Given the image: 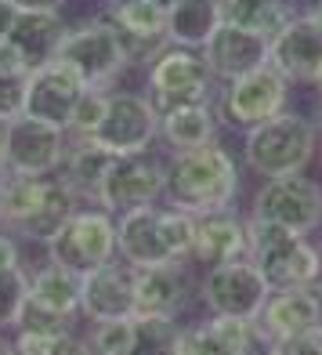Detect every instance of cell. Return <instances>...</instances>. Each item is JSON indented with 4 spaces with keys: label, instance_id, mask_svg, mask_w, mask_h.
<instances>
[{
    "label": "cell",
    "instance_id": "6da1fadb",
    "mask_svg": "<svg viewBox=\"0 0 322 355\" xmlns=\"http://www.w3.org/2000/svg\"><path fill=\"white\" fill-rule=\"evenodd\" d=\"M243 167L221 141H206L196 149H178L167 159V192L163 203H174L188 214H206L221 207H235Z\"/></svg>",
    "mask_w": 322,
    "mask_h": 355
},
{
    "label": "cell",
    "instance_id": "7a4b0ae2",
    "mask_svg": "<svg viewBox=\"0 0 322 355\" xmlns=\"http://www.w3.org/2000/svg\"><path fill=\"white\" fill-rule=\"evenodd\" d=\"M84 203L62 174H0V229L47 243Z\"/></svg>",
    "mask_w": 322,
    "mask_h": 355
},
{
    "label": "cell",
    "instance_id": "3957f363",
    "mask_svg": "<svg viewBox=\"0 0 322 355\" xmlns=\"http://www.w3.org/2000/svg\"><path fill=\"white\" fill-rule=\"evenodd\" d=\"M192 236H196V214L163 200L116 214V257L131 268L192 261Z\"/></svg>",
    "mask_w": 322,
    "mask_h": 355
},
{
    "label": "cell",
    "instance_id": "277c9868",
    "mask_svg": "<svg viewBox=\"0 0 322 355\" xmlns=\"http://www.w3.org/2000/svg\"><path fill=\"white\" fill-rule=\"evenodd\" d=\"M319 153V123L304 112H279L243 135V167L257 178L308 171Z\"/></svg>",
    "mask_w": 322,
    "mask_h": 355
},
{
    "label": "cell",
    "instance_id": "5b68a950",
    "mask_svg": "<svg viewBox=\"0 0 322 355\" xmlns=\"http://www.w3.org/2000/svg\"><path fill=\"white\" fill-rule=\"evenodd\" d=\"M250 261L261 268V276L271 290H297L319 286L322 279V247L312 243V236L271 221L250 218Z\"/></svg>",
    "mask_w": 322,
    "mask_h": 355
},
{
    "label": "cell",
    "instance_id": "8992f818",
    "mask_svg": "<svg viewBox=\"0 0 322 355\" xmlns=\"http://www.w3.org/2000/svg\"><path fill=\"white\" fill-rule=\"evenodd\" d=\"M44 250L47 261L69 268L76 276H87V272L116 261V214L98 203H80L69 221L44 243Z\"/></svg>",
    "mask_w": 322,
    "mask_h": 355
},
{
    "label": "cell",
    "instance_id": "52a82bcc",
    "mask_svg": "<svg viewBox=\"0 0 322 355\" xmlns=\"http://www.w3.org/2000/svg\"><path fill=\"white\" fill-rule=\"evenodd\" d=\"M145 94L156 105V112L178 109V105H192V102H214L217 94V80L206 69V62L199 51L192 47H178L167 44L149 66H145Z\"/></svg>",
    "mask_w": 322,
    "mask_h": 355
},
{
    "label": "cell",
    "instance_id": "ba28073f",
    "mask_svg": "<svg viewBox=\"0 0 322 355\" xmlns=\"http://www.w3.org/2000/svg\"><path fill=\"white\" fill-rule=\"evenodd\" d=\"M80 312V276L55 261H44L29 268V294L19 312L15 330L29 334H51V330H76Z\"/></svg>",
    "mask_w": 322,
    "mask_h": 355
},
{
    "label": "cell",
    "instance_id": "9c48e42d",
    "mask_svg": "<svg viewBox=\"0 0 322 355\" xmlns=\"http://www.w3.org/2000/svg\"><path fill=\"white\" fill-rule=\"evenodd\" d=\"M55 58L66 62L87 87H116V76L127 69L123 44H120L116 29L109 26L105 15L76 22V26L69 22Z\"/></svg>",
    "mask_w": 322,
    "mask_h": 355
},
{
    "label": "cell",
    "instance_id": "30bf717a",
    "mask_svg": "<svg viewBox=\"0 0 322 355\" xmlns=\"http://www.w3.org/2000/svg\"><path fill=\"white\" fill-rule=\"evenodd\" d=\"M250 218L283 225V229H294L301 236H312L322 229V182L304 171L283 174V178H265L261 189L253 192Z\"/></svg>",
    "mask_w": 322,
    "mask_h": 355
},
{
    "label": "cell",
    "instance_id": "8fae6325",
    "mask_svg": "<svg viewBox=\"0 0 322 355\" xmlns=\"http://www.w3.org/2000/svg\"><path fill=\"white\" fill-rule=\"evenodd\" d=\"M217 87H221L214 94L217 120L250 131V127L286 112L289 87L294 84H289L276 66H261V69H253L239 80H229V84H217Z\"/></svg>",
    "mask_w": 322,
    "mask_h": 355
},
{
    "label": "cell",
    "instance_id": "7c38bea8",
    "mask_svg": "<svg viewBox=\"0 0 322 355\" xmlns=\"http://www.w3.org/2000/svg\"><path fill=\"white\" fill-rule=\"evenodd\" d=\"M271 286L265 283L261 268L250 257H235V261H221L203 268L199 276V301L206 304L211 315H229V319H247L253 322L261 315Z\"/></svg>",
    "mask_w": 322,
    "mask_h": 355
},
{
    "label": "cell",
    "instance_id": "4fadbf2b",
    "mask_svg": "<svg viewBox=\"0 0 322 355\" xmlns=\"http://www.w3.org/2000/svg\"><path fill=\"white\" fill-rule=\"evenodd\" d=\"M167 192V159L149 153H123L112 156V164L102 178L98 189V207L112 214L134 211V207L159 203Z\"/></svg>",
    "mask_w": 322,
    "mask_h": 355
},
{
    "label": "cell",
    "instance_id": "5bb4252c",
    "mask_svg": "<svg viewBox=\"0 0 322 355\" xmlns=\"http://www.w3.org/2000/svg\"><path fill=\"white\" fill-rule=\"evenodd\" d=\"M91 141H98L102 149H109L112 156L149 153L152 145L159 141V112L149 102V94L109 87L105 116L98 123V131L91 135Z\"/></svg>",
    "mask_w": 322,
    "mask_h": 355
},
{
    "label": "cell",
    "instance_id": "9a60e30c",
    "mask_svg": "<svg viewBox=\"0 0 322 355\" xmlns=\"http://www.w3.org/2000/svg\"><path fill=\"white\" fill-rule=\"evenodd\" d=\"M69 153V131L33 116H15L8 127V174H58Z\"/></svg>",
    "mask_w": 322,
    "mask_h": 355
},
{
    "label": "cell",
    "instance_id": "2e32d148",
    "mask_svg": "<svg viewBox=\"0 0 322 355\" xmlns=\"http://www.w3.org/2000/svg\"><path fill=\"white\" fill-rule=\"evenodd\" d=\"M199 297V279L192 261H163L134 268V315H174L178 319Z\"/></svg>",
    "mask_w": 322,
    "mask_h": 355
},
{
    "label": "cell",
    "instance_id": "e0dca14e",
    "mask_svg": "<svg viewBox=\"0 0 322 355\" xmlns=\"http://www.w3.org/2000/svg\"><path fill=\"white\" fill-rule=\"evenodd\" d=\"M102 15L116 29L123 55H127V66H149L170 44L167 11H159L152 0H109Z\"/></svg>",
    "mask_w": 322,
    "mask_h": 355
},
{
    "label": "cell",
    "instance_id": "ac0fdd59",
    "mask_svg": "<svg viewBox=\"0 0 322 355\" xmlns=\"http://www.w3.org/2000/svg\"><path fill=\"white\" fill-rule=\"evenodd\" d=\"M87 84L80 80L66 62H47V66L29 73V87H26V109L22 116H33L44 123H55L62 131H69V120L76 112V102L84 98Z\"/></svg>",
    "mask_w": 322,
    "mask_h": 355
},
{
    "label": "cell",
    "instance_id": "d6986e66",
    "mask_svg": "<svg viewBox=\"0 0 322 355\" xmlns=\"http://www.w3.org/2000/svg\"><path fill=\"white\" fill-rule=\"evenodd\" d=\"M268 66H276L289 84H315L322 69V26L312 11L294 15L268 40Z\"/></svg>",
    "mask_w": 322,
    "mask_h": 355
},
{
    "label": "cell",
    "instance_id": "ffe728a7",
    "mask_svg": "<svg viewBox=\"0 0 322 355\" xmlns=\"http://www.w3.org/2000/svg\"><path fill=\"white\" fill-rule=\"evenodd\" d=\"M250 254V218H243L235 207L196 214V236H192V265L211 268L221 261Z\"/></svg>",
    "mask_w": 322,
    "mask_h": 355
},
{
    "label": "cell",
    "instance_id": "44dd1931",
    "mask_svg": "<svg viewBox=\"0 0 322 355\" xmlns=\"http://www.w3.org/2000/svg\"><path fill=\"white\" fill-rule=\"evenodd\" d=\"M199 55L217 84H229V80H239V76L268 66V37L221 22L214 29V37L199 47Z\"/></svg>",
    "mask_w": 322,
    "mask_h": 355
},
{
    "label": "cell",
    "instance_id": "7402d4cb",
    "mask_svg": "<svg viewBox=\"0 0 322 355\" xmlns=\"http://www.w3.org/2000/svg\"><path fill=\"white\" fill-rule=\"evenodd\" d=\"M80 312L94 319H134V268L120 257L80 276Z\"/></svg>",
    "mask_w": 322,
    "mask_h": 355
},
{
    "label": "cell",
    "instance_id": "603a6c76",
    "mask_svg": "<svg viewBox=\"0 0 322 355\" xmlns=\"http://www.w3.org/2000/svg\"><path fill=\"white\" fill-rule=\"evenodd\" d=\"M257 327H261L271 341H283V337H294V334L322 327V294H319V286L271 290L261 315H257Z\"/></svg>",
    "mask_w": 322,
    "mask_h": 355
},
{
    "label": "cell",
    "instance_id": "cb8c5ba5",
    "mask_svg": "<svg viewBox=\"0 0 322 355\" xmlns=\"http://www.w3.org/2000/svg\"><path fill=\"white\" fill-rule=\"evenodd\" d=\"M66 29H69V22L62 19V11H15L4 37L22 55L26 69L33 73V69L47 66V62H55Z\"/></svg>",
    "mask_w": 322,
    "mask_h": 355
},
{
    "label": "cell",
    "instance_id": "d4e9b609",
    "mask_svg": "<svg viewBox=\"0 0 322 355\" xmlns=\"http://www.w3.org/2000/svg\"><path fill=\"white\" fill-rule=\"evenodd\" d=\"M250 327L253 322L229 319V315H211L203 322H192V327H181L178 355H243Z\"/></svg>",
    "mask_w": 322,
    "mask_h": 355
},
{
    "label": "cell",
    "instance_id": "484cf974",
    "mask_svg": "<svg viewBox=\"0 0 322 355\" xmlns=\"http://www.w3.org/2000/svg\"><path fill=\"white\" fill-rule=\"evenodd\" d=\"M217 109L214 102H192V105H178L159 116V141L170 153L178 149H196V145L217 141Z\"/></svg>",
    "mask_w": 322,
    "mask_h": 355
},
{
    "label": "cell",
    "instance_id": "4316f807",
    "mask_svg": "<svg viewBox=\"0 0 322 355\" xmlns=\"http://www.w3.org/2000/svg\"><path fill=\"white\" fill-rule=\"evenodd\" d=\"M112 164V153L102 149L98 141L91 138H69V153L62 159L58 174L66 178V185L76 192L80 200L87 203H98V189H102V178Z\"/></svg>",
    "mask_w": 322,
    "mask_h": 355
},
{
    "label": "cell",
    "instance_id": "83f0119b",
    "mask_svg": "<svg viewBox=\"0 0 322 355\" xmlns=\"http://www.w3.org/2000/svg\"><path fill=\"white\" fill-rule=\"evenodd\" d=\"M29 294V268L22 261L19 236L0 229V334L15 330Z\"/></svg>",
    "mask_w": 322,
    "mask_h": 355
},
{
    "label": "cell",
    "instance_id": "f1b7e54d",
    "mask_svg": "<svg viewBox=\"0 0 322 355\" xmlns=\"http://www.w3.org/2000/svg\"><path fill=\"white\" fill-rule=\"evenodd\" d=\"M217 8H221V22L261 33L268 40L297 15L289 0H217Z\"/></svg>",
    "mask_w": 322,
    "mask_h": 355
},
{
    "label": "cell",
    "instance_id": "f546056e",
    "mask_svg": "<svg viewBox=\"0 0 322 355\" xmlns=\"http://www.w3.org/2000/svg\"><path fill=\"white\" fill-rule=\"evenodd\" d=\"M221 26V8L217 0H181L174 11H167V37L178 47H199L214 37V29Z\"/></svg>",
    "mask_w": 322,
    "mask_h": 355
},
{
    "label": "cell",
    "instance_id": "4dcf8cb0",
    "mask_svg": "<svg viewBox=\"0 0 322 355\" xmlns=\"http://www.w3.org/2000/svg\"><path fill=\"white\" fill-rule=\"evenodd\" d=\"M181 322L174 315H134L127 355H178Z\"/></svg>",
    "mask_w": 322,
    "mask_h": 355
},
{
    "label": "cell",
    "instance_id": "1f68e13d",
    "mask_svg": "<svg viewBox=\"0 0 322 355\" xmlns=\"http://www.w3.org/2000/svg\"><path fill=\"white\" fill-rule=\"evenodd\" d=\"M11 352L15 355H91L87 341L76 330H51V334L15 330Z\"/></svg>",
    "mask_w": 322,
    "mask_h": 355
},
{
    "label": "cell",
    "instance_id": "d6a6232c",
    "mask_svg": "<svg viewBox=\"0 0 322 355\" xmlns=\"http://www.w3.org/2000/svg\"><path fill=\"white\" fill-rule=\"evenodd\" d=\"M131 330H134V319H94V322H87L84 341H87L91 355H127Z\"/></svg>",
    "mask_w": 322,
    "mask_h": 355
},
{
    "label": "cell",
    "instance_id": "836d02e7",
    "mask_svg": "<svg viewBox=\"0 0 322 355\" xmlns=\"http://www.w3.org/2000/svg\"><path fill=\"white\" fill-rule=\"evenodd\" d=\"M105 102H109V87H87L69 120V138H91L98 131V123L105 116Z\"/></svg>",
    "mask_w": 322,
    "mask_h": 355
},
{
    "label": "cell",
    "instance_id": "e575fe53",
    "mask_svg": "<svg viewBox=\"0 0 322 355\" xmlns=\"http://www.w3.org/2000/svg\"><path fill=\"white\" fill-rule=\"evenodd\" d=\"M26 87H29V76L0 69V120L22 116V109H26Z\"/></svg>",
    "mask_w": 322,
    "mask_h": 355
},
{
    "label": "cell",
    "instance_id": "d590c367",
    "mask_svg": "<svg viewBox=\"0 0 322 355\" xmlns=\"http://www.w3.org/2000/svg\"><path fill=\"white\" fill-rule=\"evenodd\" d=\"M276 352L279 355H322V327L283 337V341H276Z\"/></svg>",
    "mask_w": 322,
    "mask_h": 355
},
{
    "label": "cell",
    "instance_id": "8d00e7d4",
    "mask_svg": "<svg viewBox=\"0 0 322 355\" xmlns=\"http://www.w3.org/2000/svg\"><path fill=\"white\" fill-rule=\"evenodd\" d=\"M243 355H279V352H276V341H271V337L257 327V319H253V327H250V337H247Z\"/></svg>",
    "mask_w": 322,
    "mask_h": 355
},
{
    "label": "cell",
    "instance_id": "74e56055",
    "mask_svg": "<svg viewBox=\"0 0 322 355\" xmlns=\"http://www.w3.org/2000/svg\"><path fill=\"white\" fill-rule=\"evenodd\" d=\"M15 11H62L69 0H4Z\"/></svg>",
    "mask_w": 322,
    "mask_h": 355
},
{
    "label": "cell",
    "instance_id": "f35d334b",
    "mask_svg": "<svg viewBox=\"0 0 322 355\" xmlns=\"http://www.w3.org/2000/svg\"><path fill=\"white\" fill-rule=\"evenodd\" d=\"M8 127L11 120H0V174H4V159H8Z\"/></svg>",
    "mask_w": 322,
    "mask_h": 355
},
{
    "label": "cell",
    "instance_id": "ab89813d",
    "mask_svg": "<svg viewBox=\"0 0 322 355\" xmlns=\"http://www.w3.org/2000/svg\"><path fill=\"white\" fill-rule=\"evenodd\" d=\"M152 4H156L159 11H174V8H178V4H181V0H152Z\"/></svg>",
    "mask_w": 322,
    "mask_h": 355
},
{
    "label": "cell",
    "instance_id": "60d3db41",
    "mask_svg": "<svg viewBox=\"0 0 322 355\" xmlns=\"http://www.w3.org/2000/svg\"><path fill=\"white\" fill-rule=\"evenodd\" d=\"M312 15H315V22L322 26V0H315V8H312Z\"/></svg>",
    "mask_w": 322,
    "mask_h": 355
},
{
    "label": "cell",
    "instance_id": "b9f144b4",
    "mask_svg": "<svg viewBox=\"0 0 322 355\" xmlns=\"http://www.w3.org/2000/svg\"><path fill=\"white\" fill-rule=\"evenodd\" d=\"M0 355H11V341H0Z\"/></svg>",
    "mask_w": 322,
    "mask_h": 355
},
{
    "label": "cell",
    "instance_id": "7bdbcfd3",
    "mask_svg": "<svg viewBox=\"0 0 322 355\" xmlns=\"http://www.w3.org/2000/svg\"><path fill=\"white\" fill-rule=\"evenodd\" d=\"M315 87L322 91V69H319V76H315Z\"/></svg>",
    "mask_w": 322,
    "mask_h": 355
},
{
    "label": "cell",
    "instance_id": "ee69618b",
    "mask_svg": "<svg viewBox=\"0 0 322 355\" xmlns=\"http://www.w3.org/2000/svg\"><path fill=\"white\" fill-rule=\"evenodd\" d=\"M315 123H319V138H322V112H319V120H315Z\"/></svg>",
    "mask_w": 322,
    "mask_h": 355
},
{
    "label": "cell",
    "instance_id": "f6af8a7d",
    "mask_svg": "<svg viewBox=\"0 0 322 355\" xmlns=\"http://www.w3.org/2000/svg\"><path fill=\"white\" fill-rule=\"evenodd\" d=\"M319 294H322V279H319Z\"/></svg>",
    "mask_w": 322,
    "mask_h": 355
},
{
    "label": "cell",
    "instance_id": "bcb514c9",
    "mask_svg": "<svg viewBox=\"0 0 322 355\" xmlns=\"http://www.w3.org/2000/svg\"><path fill=\"white\" fill-rule=\"evenodd\" d=\"M11 355H15V352H11Z\"/></svg>",
    "mask_w": 322,
    "mask_h": 355
}]
</instances>
